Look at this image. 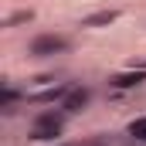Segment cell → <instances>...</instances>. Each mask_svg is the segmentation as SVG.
<instances>
[{
    "label": "cell",
    "instance_id": "cell-1",
    "mask_svg": "<svg viewBox=\"0 0 146 146\" xmlns=\"http://www.w3.org/2000/svg\"><path fill=\"white\" fill-rule=\"evenodd\" d=\"M61 129H65V112H41L31 126V139L34 143L54 139V136H61Z\"/></svg>",
    "mask_w": 146,
    "mask_h": 146
},
{
    "label": "cell",
    "instance_id": "cell-2",
    "mask_svg": "<svg viewBox=\"0 0 146 146\" xmlns=\"http://www.w3.org/2000/svg\"><path fill=\"white\" fill-rule=\"evenodd\" d=\"M61 51H68V37H61V34H37L34 41H31V54H34V58L61 54Z\"/></svg>",
    "mask_w": 146,
    "mask_h": 146
},
{
    "label": "cell",
    "instance_id": "cell-3",
    "mask_svg": "<svg viewBox=\"0 0 146 146\" xmlns=\"http://www.w3.org/2000/svg\"><path fill=\"white\" fill-rule=\"evenodd\" d=\"M88 99H92V92H88L85 85H72L68 95L61 99V109L68 112V115H75V112H82L85 106H88Z\"/></svg>",
    "mask_w": 146,
    "mask_h": 146
},
{
    "label": "cell",
    "instance_id": "cell-4",
    "mask_svg": "<svg viewBox=\"0 0 146 146\" xmlns=\"http://www.w3.org/2000/svg\"><path fill=\"white\" fill-rule=\"evenodd\" d=\"M146 82V68H136V72H122V75H112L109 85L112 88H136Z\"/></svg>",
    "mask_w": 146,
    "mask_h": 146
},
{
    "label": "cell",
    "instance_id": "cell-5",
    "mask_svg": "<svg viewBox=\"0 0 146 146\" xmlns=\"http://www.w3.org/2000/svg\"><path fill=\"white\" fill-rule=\"evenodd\" d=\"M119 17V10H99V14H92V17H85L82 21V27H106Z\"/></svg>",
    "mask_w": 146,
    "mask_h": 146
},
{
    "label": "cell",
    "instance_id": "cell-6",
    "mask_svg": "<svg viewBox=\"0 0 146 146\" xmlns=\"http://www.w3.org/2000/svg\"><path fill=\"white\" fill-rule=\"evenodd\" d=\"M129 136H133L136 143H146V115H143V119H133V122H129Z\"/></svg>",
    "mask_w": 146,
    "mask_h": 146
},
{
    "label": "cell",
    "instance_id": "cell-7",
    "mask_svg": "<svg viewBox=\"0 0 146 146\" xmlns=\"http://www.w3.org/2000/svg\"><path fill=\"white\" fill-rule=\"evenodd\" d=\"M34 17V10H17V14H10L7 21H3V27H14V24H24V21H31Z\"/></svg>",
    "mask_w": 146,
    "mask_h": 146
},
{
    "label": "cell",
    "instance_id": "cell-8",
    "mask_svg": "<svg viewBox=\"0 0 146 146\" xmlns=\"http://www.w3.org/2000/svg\"><path fill=\"white\" fill-rule=\"evenodd\" d=\"M61 146H102L99 139H82V143H61Z\"/></svg>",
    "mask_w": 146,
    "mask_h": 146
},
{
    "label": "cell",
    "instance_id": "cell-9",
    "mask_svg": "<svg viewBox=\"0 0 146 146\" xmlns=\"http://www.w3.org/2000/svg\"><path fill=\"white\" fill-rule=\"evenodd\" d=\"M143 68H146V65H143Z\"/></svg>",
    "mask_w": 146,
    "mask_h": 146
}]
</instances>
